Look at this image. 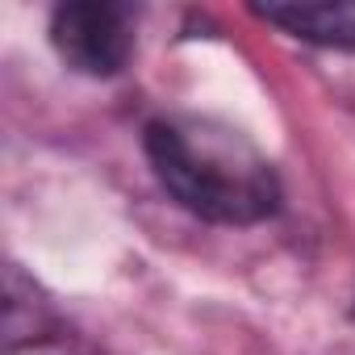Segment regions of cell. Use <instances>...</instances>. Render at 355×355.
I'll return each instance as SVG.
<instances>
[{"label": "cell", "instance_id": "6da1fadb", "mask_svg": "<svg viewBox=\"0 0 355 355\" xmlns=\"http://www.w3.org/2000/svg\"><path fill=\"white\" fill-rule=\"evenodd\" d=\"M146 159L175 205L205 222L255 226L280 209L272 163L222 121L159 117L146 125Z\"/></svg>", "mask_w": 355, "mask_h": 355}, {"label": "cell", "instance_id": "7a4b0ae2", "mask_svg": "<svg viewBox=\"0 0 355 355\" xmlns=\"http://www.w3.org/2000/svg\"><path fill=\"white\" fill-rule=\"evenodd\" d=\"M51 42L80 76H117L134 51V13L117 0H67L51 13Z\"/></svg>", "mask_w": 355, "mask_h": 355}, {"label": "cell", "instance_id": "3957f363", "mask_svg": "<svg viewBox=\"0 0 355 355\" xmlns=\"http://www.w3.org/2000/svg\"><path fill=\"white\" fill-rule=\"evenodd\" d=\"M255 13L301 42L355 51V0H284V5H255Z\"/></svg>", "mask_w": 355, "mask_h": 355}, {"label": "cell", "instance_id": "277c9868", "mask_svg": "<svg viewBox=\"0 0 355 355\" xmlns=\"http://www.w3.org/2000/svg\"><path fill=\"white\" fill-rule=\"evenodd\" d=\"M351 313H355V305H351Z\"/></svg>", "mask_w": 355, "mask_h": 355}]
</instances>
